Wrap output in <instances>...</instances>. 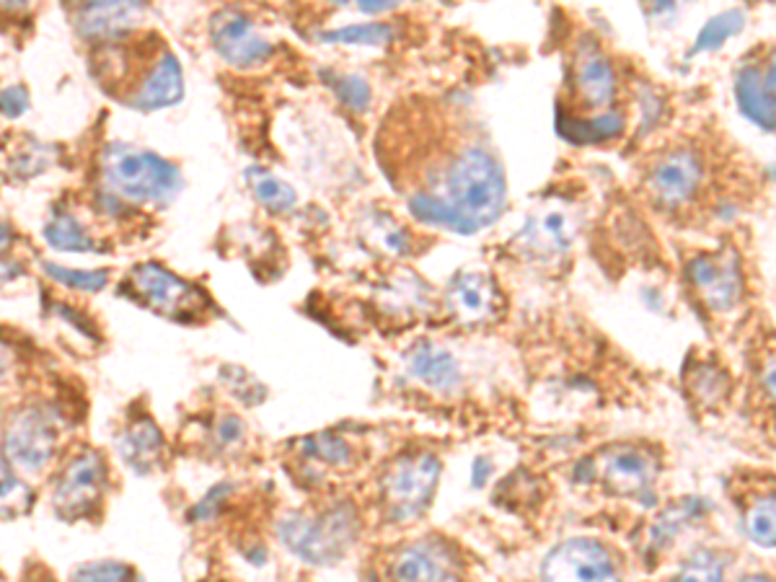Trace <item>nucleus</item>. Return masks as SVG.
<instances>
[{"mask_svg": "<svg viewBox=\"0 0 776 582\" xmlns=\"http://www.w3.org/2000/svg\"><path fill=\"white\" fill-rule=\"evenodd\" d=\"M440 194L466 225V233H477L502 215L508 202L502 166L485 146H466L450 158L440 177Z\"/></svg>", "mask_w": 776, "mask_h": 582, "instance_id": "nucleus-1", "label": "nucleus"}, {"mask_svg": "<svg viewBox=\"0 0 776 582\" xmlns=\"http://www.w3.org/2000/svg\"><path fill=\"white\" fill-rule=\"evenodd\" d=\"M104 181L115 198L138 202V205H169L182 189V173L174 163L163 161L150 150H138L132 146H115L104 154Z\"/></svg>", "mask_w": 776, "mask_h": 582, "instance_id": "nucleus-2", "label": "nucleus"}, {"mask_svg": "<svg viewBox=\"0 0 776 582\" xmlns=\"http://www.w3.org/2000/svg\"><path fill=\"white\" fill-rule=\"evenodd\" d=\"M280 541L308 564H334L358 539L360 523L348 502L319 516H288L280 523Z\"/></svg>", "mask_w": 776, "mask_h": 582, "instance_id": "nucleus-3", "label": "nucleus"}, {"mask_svg": "<svg viewBox=\"0 0 776 582\" xmlns=\"http://www.w3.org/2000/svg\"><path fill=\"white\" fill-rule=\"evenodd\" d=\"M440 479V461L433 453L402 456L381 479V497L391 520H417L433 502Z\"/></svg>", "mask_w": 776, "mask_h": 582, "instance_id": "nucleus-4", "label": "nucleus"}, {"mask_svg": "<svg viewBox=\"0 0 776 582\" xmlns=\"http://www.w3.org/2000/svg\"><path fill=\"white\" fill-rule=\"evenodd\" d=\"M130 285L153 311L171 316V319H187L190 314H200L208 306V298L198 287L179 279L174 272L163 269L161 264H138L130 272Z\"/></svg>", "mask_w": 776, "mask_h": 582, "instance_id": "nucleus-5", "label": "nucleus"}, {"mask_svg": "<svg viewBox=\"0 0 776 582\" xmlns=\"http://www.w3.org/2000/svg\"><path fill=\"white\" fill-rule=\"evenodd\" d=\"M600 479L616 495L655 505V479H658V458L639 445H614L600 456Z\"/></svg>", "mask_w": 776, "mask_h": 582, "instance_id": "nucleus-6", "label": "nucleus"}, {"mask_svg": "<svg viewBox=\"0 0 776 582\" xmlns=\"http://www.w3.org/2000/svg\"><path fill=\"white\" fill-rule=\"evenodd\" d=\"M104 476H107V466L96 453L75 456L65 472L60 474L55 497H52L57 516L65 520H78L94 512L102 500Z\"/></svg>", "mask_w": 776, "mask_h": 582, "instance_id": "nucleus-7", "label": "nucleus"}, {"mask_svg": "<svg viewBox=\"0 0 776 582\" xmlns=\"http://www.w3.org/2000/svg\"><path fill=\"white\" fill-rule=\"evenodd\" d=\"M57 430L47 412L24 410L19 412L6 430L3 453L11 464H17L26 472H40L55 456Z\"/></svg>", "mask_w": 776, "mask_h": 582, "instance_id": "nucleus-8", "label": "nucleus"}, {"mask_svg": "<svg viewBox=\"0 0 776 582\" xmlns=\"http://www.w3.org/2000/svg\"><path fill=\"white\" fill-rule=\"evenodd\" d=\"M544 580H614L619 578L612 551L595 539H567L549 551L541 564Z\"/></svg>", "mask_w": 776, "mask_h": 582, "instance_id": "nucleus-9", "label": "nucleus"}, {"mask_svg": "<svg viewBox=\"0 0 776 582\" xmlns=\"http://www.w3.org/2000/svg\"><path fill=\"white\" fill-rule=\"evenodd\" d=\"M689 279L714 314H727L743 298V272L733 252L702 254L689 264Z\"/></svg>", "mask_w": 776, "mask_h": 582, "instance_id": "nucleus-10", "label": "nucleus"}, {"mask_svg": "<svg viewBox=\"0 0 776 582\" xmlns=\"http://www.w3.org/2000/svg\"><path fill=\"white\" fill-rule=\"evenodd\" d=\"M704 179V163L697 150H668L650 171V189L666 208H683L699 192Z\"/></svg>", "mask_w": 776, "mask_h": 582, "instance_id": "nucleus-11", "label": "nucleus"}, {"mask_svg": "<svg viewBox=\"0 0 776 582\" xmlns=\"http://www.w3.org/2000/svg\"><path fill=\"white\" fill-rule=\"evenodd\" d=\"M210 36H213V47L217 50V55L233 67L259 65L273 55V44L265 36L256 34L252 21L238 11L217 13L213 24H210Z\"/></svg>", "mask_w": 776, "mask_h": 582, "instance_id": "nucleus-12", "label": "nucleus"}, {"mask_svg": "<svg viewBox=\"0 0 776 582\" xmlns=\"http://www.w3.org/2000/svg\"><path fill=\"white\" fill-rule=\"evenodd\" d=\"M389 572L396 580H456L464 567L454 547L433 539L398 551Z\"/></svg>", "mask_w": 776, "mask_h": 582, "instance_id": "nucleus-13", "label": "nucleus"}, {"mask_svg": "<svg viewBox=\"0 0 776 582\" xmlns=\"http://www.w3.org/2000/svg\"><path fill=\"white\" fill-rule=\"evenodd\" d=\"M735 96L741 112L761 130H774V55L768 60H748L735 81Z\"/></svg>", "mask_w": 776, "mask_h": 582, "instance_id": "nucleus-14", "label": "nucleus"}, {"mask_svg": "<svg viewBox=\"0 0 776 582\" xmlns=\"http://www.w3.org/2000/svg\"><path fill=\"white\" fill-rule=\"evenodd\" d=\"M448 308L458 321L481 324L497 316L500 293L492 277L477 269H464L448 285Z\"/></svg>", "mask_w": 776, "mask_h": 582, "instance_id": "nucleus-15", "label": "nucleus"}, {"mask_svg": "<svg viewBox=\"0 0 776 582\" xmlns=\"http://www.w3.org/2000/svg\"><path fill=\"white\" fill-rule=\"evenodd\" d=\"M577 236L575 215L564 208H544L536 210L525 223V229L518 241L536 256H556L567 252L572 241Z\"/></svg>", "mask_w": 776, "mask_h": 582, "instance_id": "nucleus-16", "label": "nucleus"}, {"mask_svg": "<svg viewBox=\"0 0 776 582\" xmlns=\"http://www.w3.org/2000/svg\"><path fill=\"white\" fill-rule=\"evenodd\" d=\"M577 94L587 109H606L616 99V71L600 50H585L575 65Z\"/></svg>", "mask_w": 776, "mask_h": 582, "instance_id": "nucleus-17", "label": "nucleus"}, {"mask_svg": "<svg viewBox=\"0 0 776 582\" xmlns=\"http://www.w3.org/2000/svg\"><path fill=\"white\" fill-rule=\"evenodd\" d=\"M184 96V78L174 55H161L153 71L142 83L138 94L132 96V107L140 112H156L163 107H174Z\"/></svg>", "mask_w": 776, "mask_h": 582, "instance_id": "nucleus-18", "label": "nucleus"}, {"mask_svg": "<svg viewBox=\"0 0 776 582\" xmlns=\"http://www.w3.org/2000/svg\"><path fill=\"white\" fill-rule=\"evenodd\" d=\"M78 27L86 36H115L132 24L142 0H78Z\"/></svg>", "mask_w": 776, "mask_h": 582, "instance_id": "nucleus-19", "label": "nucleus"}, {"mask_svg": "<svg viewBox=\"0 0 776 582\" xmlns=\"http://www.w3.org/2000/svg\"><path fill=\"white\" fill-rule=\"evenodd\" d=\"M412 375L435 391H450L461 383V370L450 352L433 342H417L410 352Z\"/></svg>", "mask_w": 776, "mask_h": 582, "instance_id": "nucleus-20", "label": "nucleus"}, {"mask_svg": "<svg viewBox=\"0 0 776 582\" xmlns=\"http://www.w3.org/2000/svg\"><path fill=\"white\" fill-rule=\"evenodd\" d=\"M556 133L572 146H598L619 138L624 133V115L616 109L603 112L595 117H575L567 112H556Z\"/></svg>", "mask_w": 776, "mask_h": 582, "instance_id": "nucleus-21", "label": "nucleus"}, {"mask_svg": "<svg viewBox=\"0 0 776 582\" xmlns=\"http://www.w3.org/2000/svg\"><path fill=\"white\" fill-rule=\"evenodd\" d=\"M163 448V435L150 420H140L119 437V453L135 472L148 474Z\"/></svg>", "mask_w": 776, "mask_h": 582, "instance_id": "nucleus-22", "label": "nucleus"}, {"mask_svg": "<svg viewBox=\"0 0 776 582\" xmlns=\"http://www.w3.org/2000/svg\"><path fill=\"white\" fill-rule=\"evenodd\" d=\"M44 241L57 252L71 254H88L96 252V241L92 233L86 231V225H81L78 218L71 213H55L44 225Z\"/></svg>", "mask_w": 776, "mask_h": 582, "instance_id": "nucleus-23", "label": "nucleus"}, {"mask_svg": "<svg viewBox=\"0 0 776 582\" xmlns=\"http://www.w3.org/2000/svg\"><path fill=\"white\" fill-rule=\"evenodd\" d=\"M246 179H248V187H252L254 198L259 200L267 210H273V213H288V210L296 208L298 202L296 189L285 184L283 179H277L275 173L254 166V169L246 171Z\"/></svg>", "mask_w": 776, "mask_h": 582, "instance_id": "nucleus-24", "label": "nucleus"}, {"mask_svg": "<svg viewBox=\"0 0 776 582\" xmlns=\"http://www.w3.org/2000/svg\"><path fill=\"white\" fill-rule=\"evenodd\" d=\"M706 508H710V505H706L704 500H699V497H689V500L673 505V508L666 510L660 516L658 526H655V531H652V541L658 543V547L660 543L666 547V543L673 541L678 533L685 531V528H689L691 523H697V520L706 512Z\"/></svg>", "mask_w": 776, "mask_h": 582, "instance_id": "nucleus-25", "label": "nucleus"}, {"mask_svg": "<svg viewBox=\"0 0 776 582\" xmlns=\"http://www.w3.org/2000/svg\"><path fill=\"white\" fill-rule=\"evenodd\" d=\"M32 489L9 472V466L0 464V518L11 520L24 516L32 508Z\"/></svg>", "mask_w": 776, "mask_h": 582, "instance_id": "nucleus-26", "label": "nucleus"}, {"mask_svg": "<svg viewBox=\"0 0 776 582\" xmlns=\"http://www.w3.org/2000/svg\"><path fill=\"white\" fill-rule=\"evenodd\" d=\"M774 495L761 497V500L748 510L745 518V531H748L751 541L758 543L764 549H774L776 543V520H774Z\"/></svg>", "mask_w": 776, "mask_h": 582, "instance_id": "nucleus-27", "label": "nucleus"}, {"mask_svg": "<svg viewBox=\"0 0 776 582\" xmlns=\"http://www.w3.org/2000/svg\"><path fill=\"white\" fill-rule=\"evenodd\" d=\"M745 27V13L743 11H727L714 17L710 24H706L697 36V44L691 52H706V50H717L722 42H727L730 36H735Z\"/></svg>", "mask_w": 776, "mask_h": 582, "instance_id": "nucleus-28", "label": "nucleus"}, {"mask_svg": "<svg viewBox=\"0 0 776 582\" xmlns=\"http://www.w3.org/2000/svg\"><path fill=\"white\" fill-rule=\"evenodd\" d=\"M42 269L47 272V277L55 279L57 285H65L71 287V290H81V293H96L109 283V275L104 269L83 272V269L60 267V264H52V262H42Z\"/></svg>", "mask_w": 776, "mask_h": 582, "instance_id": "nucleus-29", "label": "nucleus"}, {"mask_svg": "<svg viewBox=\"0 0 776 582\" xmlns=\"http://www.w3.org/2000/svg\"><path fill=\"white\" fill-rule=\"evenodd\" d=\"M304 448H306L308 458H321L323 464H329V466H350L352 464L350 445L344 443L339 435L321 433L316 437H308V441H304Z\"/></svg>", "mask_w": 776, "mask_h": 582, "instance_id": "nucleus-30", "label": "nucleus"}, {"mask_svg": "<svg viewBox=\"0 0 776 582\" xmlns=\"http://www.w3.org/2000/svg\"><path fill=\"white\" fill-rule=\"evenodd\" d=\"M323 42L334 44H389L394 40V27L389 24H358L344 27L339 32H329L321 36Z\"/></svg>", "mask_w": 776, "mask_h": 582, "instance_id": "nucleus-31", "label": "nucleus"}, {"mask_svg": "<svg viewBox=\"0 0 776 582\" xmlns=\"http://www.w3.org/2000/svg\"><path fill=\"white\" fill-rule=\"evenodd\" d=\"M725 567H727L725 557L717 554V551H712V549H702L681 567L678 578L681 580H720L722 574H725Z\"/></svg>", "mask_w": 776, "mask_h": 582, "instance_id": "nucleus-32", "label": "nucleus"}, {"mask_svg": "<svg viewBox=\"0 0 776 582\" xmlns=\"http://www.w3.org/2000/svg\"><path fill=\"white\" fill-rule=\"evenodd\" d=\"M331 86H334L339 102L352 112H365L371 104V86L360 75H331Z\"/></svg>", "mask_w": 776, "mask_h": 582, "instance_id": "nucleus-33", "label": "nucleus"}, {"mask_svg": "<svg viewBox=\"0 0 776 582\" xmlns=\"http://www.w3.org/2000/svg\"><path fill=\"white\" fill-rule=\"evenodd\" d=\"M127 578H135V572L130 570V567H125V564H119V562H94V564H86V567H78V570L73 572V580H109V582H115V580H127Z\"/></svg>", "mask_w": 776, "mask_h": 582, "instance_id": "nucleus-34", "label": "nucleus"}, {"mask_svg": "<svg viewBox=\"0 0 776 582\" xmlns=\"http://www.w3.org/2000/svg\"><path fill=\"white\" fill-rule=\"evenodd\" d=\"M373 233L379 236V244L381 248H386V252L391 254H410V236L402 231V225H381V223H375L373 225Z\"/></svg>", "mask_w": 776, "mask_h": 582, "instance_id": "nucleus-35", "label": "nucleus"}, {"mask_svg": "<svg viewBox=\"0 0 776 582\" xmlns=\"http://www.w3.org/2000/svg\"><path fill=\"white\" fill-rule=\"evenodd\" d=\"M29 109V94L24 86H11L0 94V115L17 119Z\"/></svg>", "mask_w": 776, "mask_h": 582, "instance_id": "nucleus-36", "label": "nucleus"}, {"mask_svg": "<svg viewBox=\"0 0 776 582\" xmlns=\"http://www.w3.org/2000/svg\"><path fill=\"white\" fill-rule=\"evenodd\" d=\"M225 489H231V487H225V484H221V487H215L213 493L208 495V500H202V502L198 505V508H194L192 518H194V520H208V518H213V516H215V510H217V505H221V500H223L221 495L225 493Z\"/></svg>", "mask_w": 776, "mask_h": 582, "instance_id": "nucleus-37", "label": "nucleus"}, {"mask_svg": "<svg viewBox=\"0 0 776 582\" xmlns=\"http://www.w3.org/2000/svg\"><path fill=\"white\" fill-rule=\"evenodd\" d=\"M244 437V425L236 417H223L221 425H217V441L223 445H231Z\"/></svg>", "mask_w": 776, "mask_h": 582, "instance_id": "nucleus-38", "label": "nucleus"}, {"mask_svg": "<svg viewBox=\"0 0 776 582\" xmlns=\"http://www.w3.org/2000/svg\"><path fill=\"white\" fill-rule=\"evenodd\" d=\"M398 3H402V0H358L360 11H363V13H371V17H375V13L394 11Z\"/></svg>", "mask_w": 776, "mask_h": 582, "instance_id": "nucleus-39", "label": "nucleus"}, {"mask_svg": "<svg viewBox=\"0 0 776 582\" xmlns=\"http://www.w3.org/2000/svg\"><path fill=\"white\" fill-rule=\"evenodd\" d=\"M489 474H492V461L485 458V456H479L477 461H474V487H485Z\"/></svg>", "mask_w": 776, "mask_h": 582, "instance_id": "nucleus-40", "label": "nucleus"}, {"mask_svg": "<svg viewBox=\"0 0 776 582\" xmlns=\"http://www.w3.org/2000/svg\"><path fill=\"white\" fill-rule=\"evenodd\" d=\"M11 244V231L6 225H0V248H6Z\"/></svg>", "mask_w": 776, "mask_h": 582, "instance_id": "nucleus-41", "label": "nucleus"}, {"mask_svg": "<svg viewBox=\"0 0 776 582\" xmlns=\"http://www.w3.org/2000/svg\"><path fill=\"white\" fill-rule=\"evenodd\" d=\"M6 373V360H3V355H0V378H3Z\"/></svg>", "mask_w": 776, "mask_h": 582, "instance_id": "nucleus-42", "label": "nucleus"}, {"mask_svg": "<svg viewBox=\"0 0 776 582\" xmlns=\"http://www.w3.org/2000/svg\"><path fill=\"white\" fill-rule=\"evenodd\" d=\"M334 3H339V6H344V3H348V0H334Z\"/></svg>", "mask_w": 776, "mask_h": 582, "instance_id": "nucleus-43", "label": "nucleus"}]
</instances>
